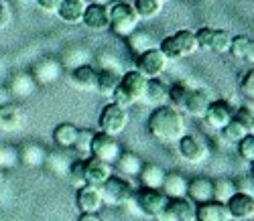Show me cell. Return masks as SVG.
<instances>
[{"mask_svg":"<svg viewBox=\"0 0 254 221\" xmlns=\"http://www.w3.org/2000/svg\"><path fill=\"white\" fill-rule=\"evenodd\" d=\"M77 221H102V219L98 217V213H81Z\"/></svg>","mask_w":254,"mask_h":221,"instance_id":"49","label":"cell"},{"mask_svg":"<svg viewBox=\"0 0 254 221\" xmlns=\"http://www.w3.org/2000/svg\"><path fill=\"white\" fill-rule=\"evenodd\" d=\"M159 49L163 51V55L167 59H185L191 57L193 53H197V41H195V33L193 31H177L173 35L165 37L159 43Z\"/></svg>","mask_w":254,"mask_h":221,"instance_id":"2","label":"cell"},{"mask_svg":"<svg viewBox=\"0 0 254 221\" xmlns=\"http://www.w3.org/2000/svg\"><path fill=\"white\" fill-rule=\"evenodd\" d=\"M71 83L75 87L83 92H92L96 90V83H98V69L90 63H81V65H75L71 69Z\"/></svg>","mask_w":254,"mask_h":221,"instance_id":"18","label":"cell"},{"mask_svg":"<svg viewBox=\"0 0 254 221\" xmlns=\"http://www.w3.org/2000/svg\"><path fill=\"white\" fill-rule=\"evenodd\" d=\"M18 161L23 165H27V166H41L47 161V152L41 144L29 142L23 148H18Z\"/></svg>","mask_w":254,"mask_h":221,"instance_id":"25","label":"cell"},{"mask_svg":"<svg viewBox=\"0 0 254 221\" xmlns=\"http://www.w3.org/2000/svg\"><path fill=\"white\" fill-rule=\"evenodd\" d=\"M238 189H236V183L232 179H226V176H222V179H216L214 181V201L218 203H228V199L234 195Z\"/></svg>","mask_w":254,"mask_h":221,"instance_id":"34","label":"cell"},{"mask_svg":"<svg viewBox=\"0 0 254 221\" xmlns=\"http://www.w3.org/2000/svg\"><path fill=\"white\" fill-rule=\"evenodd\" d=\"M230 45H232V35L224 29H214V37H211V45L209 49L214 53H228L230 51Z\"/></svg>","mask_w":254,"mask_h":221,"instance_id":"35","label":"cell"},{"mask_svg":"<svg viewBox=\"0 0 254 221\" xmlns=\"http://www.w3.org/2000/svg\"><path fill=\"white\" fill-rule=\"evenodd\" d=\"M0 183H2V168H0Z\"/></svg>","mask_w":254,"mask_h":221,"instance_id":"54","label":"cell"},{"mask_svg":"<svg viewBox=\"0 0 254 221\" xmlns=\"http://www.w3.org/2000/svg\"><path fill=\"white\" fill-rule=\"evenodd\" d=\"M252 197H254V193H252Z\"/></svg>","mask_w":254,"mask_h":221,"instance_id":"58","label":"cell"},{"mask_svg":"<svg viewBox=\"0 0 254 221\" xmlns=\"http://www.w3.org/2000/svg\"><path fill=\"white\" fill-rule=\"evenodd\" d=\"M226 207H228L232 219H238V221L252 219V217H254V197H252L250 193H240V191H236L234 195L228 199Z\"/></svg>","mask_w":254,"mask_h":221,"instance_id":"11","label":"cell"},{"mask_svg":"<svg viewBox=\"0 0 254 221\" xmlns=\"http://www.w3.org/2000/svg\"><path fill=\"white\" fill-rule=\"evenodd\" d=\"M187 199H191L195 205L214 201V181L207 176H197L187 183Z\"/></svg>","mask_w":254,"mask_h":221,"instance_id":"15","label":"cell"},{"mask_svg":"<svg viewBox=\"0 0 254 221\" xmlns=\"http://www.w3.org/2000/svg\"><path fill=\"white\" fill-rule=\"evenodd\" d=\"M81 23L86 25L90 31H96V33H102L106 29H110V10H108V6L88 4L86 12H83Z\"/></svg>","mask_w":254,"mask_h":221,"instance_id":"14","label":"cell"},{"mask_svg":"<svg viewBox=\"0 0 254 221\" xmlns=\"http://www.w3.org/2000/svg\"><path fill=\"white\" fill-rule=\"evenodd\" d=\"M220 132H222L224 140H226V142H230V144H238V142L248 134V132H246V130H244L236 120H232L230 124H226Z\"/></svg>","mask_w":254,"mask_h":221,"instance_id":"36","label":"cell"},{"mask_svg":"<svg viewBox=\"0 0 254 221\" xmlns=\"http://www.w3.org/2000/svg\"><path fill=\"white\" fill-rule=\"evenodd\" d=\"M211 37H214V29H209V27H201V29L195 33L197 47H199V49H209V45H211Z\"/></svg>","mask_w":254,"mask_h":221,"instance_id":"45","label":"cell"},{"mask_svg":"<svg viewBox=\"0 0 254 221\" xmlns=\"http://www.w3.org/2000/svg\"><path fill=\"white\" fill-rule=\"evenodd\" d=\"M23 124V114L14 104L0 106V132H14Z\"/></svg>","mask_w":254,"mask_h":221,"instance_id":"24","label":"cell"},{"mask_svg":"<svg viewBox=\"0 0 254 221\" xmlns=\"http://www.w3.org/2000/svg\"><path fill=\"white\" fill-rule=\"evenodd\" d=\"M209 104H211L209 92L201 90V87H193V90L189 92L187 100H185L183 110L189 116H193V118H203L205 112H207V108H209Z\"/></svg>","mask_w":254,"mask_h":221,"instance_id":"17","label":"cell"},{"mask_svg":"<svg viewBox=\"0 0 254 221\" xmlns=\"http://www.w3.org/2000/svg\"><path fill=\"white\" fill-rule=\"evenodd\" d=\"M77 132L79 128L71 122H61L55 126L53 130V142L59 146V148H73L75 140H77Z\"/></svg>","mask_w":254,"mask_h":221,"instance_id":"26","label":"cell"},{"mask_svg":"<svg viewBox=\"0 0 254 221\" xmlns=\"http://www.w3.org/2000/svg\"><path fill=\"white\" fill-rule=\"evenodd\" d=\"M155 219H157V221H175V217L167 211V207H165V211H161V213H159Z\"/></svg>","mask_w":254,"mask_h":221,"instance_id":"51","label":"cell"},{"mask_svg":"<svg viewBox=\"0 0 254 221\" xmlns=\"http://www.w3.org/2000/svg\"><path fill=\"white\" fill-rule=\"evenodd\" d=\"M169 203V197L161 189H140L136 193V205L146 217H157L161 211H165Z\"/></svg>","mask_w":254,"mask_h":221,"instance_id":"8","label":"cell"},{"mask_svg":"<svg viewBox=\"0 0 254 221\" xmlns=\"http://www.w3.org/2000/svg\"><path fill=\"white\" fill-rule=\"evenodd\" d=\"M191 90H193L191 81H177V83H173L171 87H169V102H171V106L181 112L183 106H185V100H187V96H189V92H191Z\"/></svg>","mask_w":254,"mask_h":221,"instance_id":"32","label":"cell"},{"mask_svg":"<svg viewBox=\"0 0 254 221\" xmlns=\"http://www.w3.org/2000/svg\"><path fill=\"white\" fill-rule=\"evenodd\" d=\"M244 61H248L250 65H254V41H250V45H248V51H246Z\"/></svg>","mask_w":254,"mask_h":221,"instance_id":"50","label":"cell"},{"mask_svg":"<svg viewBox=\"0 0 254 221\" xmlns=\"http://www.w3.org/2000/svg\"><path fill=\"white\" fill-rule=\"evenodd\" d=\"M126 45H128V49H130L136 57H138L140 53H144V51L153 49V47H159L157 43H155V39H153V35L146 33V31H140V29H136L132 35L126 37Z\"/></svg>","mask_w":254,"mask_h":221,"instance_id":"27","label":"cell"},{"mask_svg":"<svg viewBox=\"0 0 254 221\" xmlns=\"http://www.w3.org/2000/svg\"><path fill=\"white\" fill-rule=\"evenodd\" d=\"M187 183H189V181L185 179L181 172H167L161 191H163L169 199H179V197H185V195H187Z\"/></svg>","mask_w":254,"mask_h":221,"instance_id":"23","label":"cell"},{"mask_svg":"<svg viewBox=\"0 0 254 221\" xmlns=\"http://www.w3.org/2000/svg\"><path fill=\"white\" fill-rule=\"evenodd\" d=\"M18 148L14 146H0V168H12L18 165Z\"/></svg>","mask_w":254,"mask_h":221,"instance_id":"42","label":"cell"},{"mask_svg":"<svg viewBox=\"0 0 254 221\" xmlns=\"http://www.w3.org/2000/svg\"><path fill=\"white\" fill-rule=\"evenodd\" d=\"M100 191H102L104 203H108V205H124L132 197L130 183L126 181L124 176H116V174H112L110 179L100 187Z\"/></svg>","mask_w":254,"mask_h":221,"instance_id":"6","label":"cell"},{"mask_svg":"<svg viewBox=\"0 0 254 221\" xmlns=\"http://www.w3.org/2000/svg\"><path fill=\"white\" fill-rule=\"evenodd\" d=\"M195 221H232V217H230V211H228L226 203L207 201V203L197 205Z\"/></svg>","mask_w":254,"mask_h":221,"instance_id":"20","label":"cell"},{"mask_svg":"<svg viewBox=\"0 0 254 221\" xmlns=\"http://www.w3.org/2000/svg\"><path fill=\"white\" fill-rule=\"evenodd\" d=\"M203 2H214V0H203Z\"/></svg>","mask_w":254,"mask_h":221,"instance_id":"55","label":"cell"},{"mask_svg":"<svg viewBox=\"0 0 254 221\" xmlns=\"http://www.w3.org/2000/svg\"><path fill=\"white\" fill-rule=\"evenodd\" d=\"M250 172H252V176H254V161L250 163Z\"/></svg>","mask_w":254,"mask_h":221,"instance_id":"53","label":"cell"},{"mask_svg":"<svg viewBox=\"0 0 254 221\" xmlns=\"http://www.w3.org/2000/svg\"><path fill=\"white\" fill-rule=\"evenodd\" d=\"M35 79L39 83H53L57 81L59 73H61V65L53 59H45V61H41L35 65Z\"/></svg>","mask_w":254,"mask_h":221,"instance_id":"30","label":"cell"},{"mask_svg":"<svg viewBox=\"0 0 254 221\" xmlns=\"http://www.w3.org/2000/svg\"><path fill=\"white\" fill-rule=\"evenodd\" d=\"M110 10V29L114 35L126 39L128 35H132L138 29L140 18L136 14V10L132 8V4L126 2H112L108 6Z\"/></svg>","mask_w":254,"mask_h":221,"instance_id":"3","label":"cell"},{"mask_svg":"<svg viewBox=\"0 0 254 221\" xmlns=\"http://www.w3.org/2000/svg\"><path fill=\"white\" fill-rule=\"evenodd\" d=\"M167 61L169 59L163 55V51L159 47H153L136 57V71L142 73L146 79H155L165 71Z\"/></svg>","mask_w":254,"mask_h":221,"instance_id":"7","label":"cell"},{"mask_svg":"<svg viewBox=\"0 0 254 221\" xmlns=\"http://www.w3.org/2000/svg\"><path fill=\"white\" fill-rule=\"evenodd\" d=\"M114 0H92V4H102V6H110Z\"/></svg>","mask_w":254,"mask_h":221,"instance_id":"52","label":"cell"},{"mask_svg":"<svg viewBox=\"0 0 254 221\" xmlns=\"http://www.w3.org/2000/svg\"><path fill=\"white\" fill-rule=\"evenodd\" d=\"M83 176H86L88 185L102 187L112 176V165L90 157V159H86V165H83Z\"/></svg>","mask_w":254,"mask_h":221,"instance_id":"13","label":"cell"},{"mask_svg":"<svg viewBox=\"0 0 254 221\" xmlns=\"http://www.w3.org/2000/svg\"><path fill=\"white\" fill-rule=\"evenodd\" d=\"M112 102H114L116 106L124 108V110H130V108L134 106V100H132V98H130L128 94H126V92L122 90L120 85L116 87V90H114V94H112Z\"/></svg>","mask_w":254,"mask_h":221,"instance_id":"44","label":"cell"},{"mask_svg":"<svg viewBox=\"0 0 254 221\" xmlns=\"http://www.w3.org/2000/svg\"><path fill=\"white\" fill-rule=\"evenodd\" d=\"M234 120L248 132V134H254V110L250 106H240L234 112Z\"/></svg>","mask_w":254,"mask_h":221,"instance_id":"38","label":"cell"},{"mask_svg":"<svg viewBox=\"0 0 254 221\" xmlns=\"http://www.w3.org/2000/svg\"><path fill=\"white\" fill-rule=\"evenodd\" d=\"M120 71H112V69H98V83H96V90L106 96V98H112L114 90L120 85Z\"/></svg>","mask_w":254,"mask_h":221,"instance_id":"29","label":"cell"},{"mask_svg":"<svg viewBox=\"0 0 254 221\" xmlns=\"http://www.w3.org/2000/svg\"><path fill=\"white\" fill-rule=\"evenodd\" d=\"M203 120L209 124V128L222 130L226 124H230L232 120H234V110H232V106L224 100H214L209 104Z\"/></svg>","mask_w":254,"mask_h":221,"instance_id":"12","label":"cell"},{"mask_svg":"<svg viewBox=\"0 0 254 221\" xmlns=\"http://www.w3.org/2000/svg\"><path fill=\"white\" fill-rule=\"evenodd\" d=\"M179 152H181V157L187 161V163H203L207 159V146L201 138L193 136V134H183L179 138Z\"/></svg>","mask_w":254,"mask_h":221,"instance_id":"10","label":"cell"},{"mask_svg":"<svg viewBox=\"0 0 254 221\" xmlns=\"http://www.w3.org/2000/svg\"><path fill=\"white\" fill-rule=\"evenodd\" d=\"M165 174H167V170L161 165H157V163H144L140 172H138V179H140V185L144 189H161L163 181H165Z\"/></svg>","mask_w":254,"mask_h":221,"instance_id":"21","label":"cell"},{"mask_svg":"<svg viewBox=\"0 0 254 221\" xmlns=\"http://www.w3.org/2000/svg\"><path fill=\"white\" fill-rule=\"evenodd\" d=\"M250 37H246V35H240V37H232V45H230V51L228 53H232V57L234 59H242L244 61V57H246V51H248V45H250Z\"/></svg>","mask_w":254,"mask_h":221,"instance_id":"41","label":"cell"},{"mask_svg":"<svg viewBox=\"0 0 254 221\" xmlns=\"http://www.w3.org/2000/svg\"><path fill=\"white\" fill-rule=\"evenodd\" d=\"M246 221H252V219H246Z\"/></svg>","mask_w":254,"mask_h":221,"instance_id":"57","label":"cell"},{"mask_svg":"<svg viewBox=\"0 0 254 221\" xmlns=\"http://www.w3.org/2000/svg\"><path fill=\"white\" fill-rule=\"evenodd\" d=\"M83 165H86V159H75L69 163L67 166V176L69 181L79 189L81 185H86V176H83Z\"/></svg>","mask_w":254,"mask_h":221,"instance_id":"39","label":"cell"},{"mask_svg":"<svg viewBox=\"0 0 254 221\" xmlns=\"http://www.w3.org/2000/svg\"><path fill=\"white\" fill-rule=\"evenodd\" d=\"M122 154V146L116 140V136H110L106 132H94L92 138V146H90V157L100 159L104 163H108L114 166V163L118 161V157Z\"/></svg>","mask_w":254,"mask_h":221,"instance_id":"5","label":"cell"},{"mask_svg":"<svg viewBox=\"0 0 254 221\" xmlns=\"http://www.w3.org/2000/svg\"><path fill=\"white\" fill-rule=\"evenodd\" d=\"M114 166L124 176H138V172L142 168V161H140V157H136L134 152H124L122 150V154L118 157V161L114 163Z\"/></svg>","mask_w":254,"mask_h":221,"instance_id":"31","label":"cell"},{"mask_svg":"<svg viewBox=\"0 0 254 221\" xmlns=\"http://www.w3.org/2000/svg\"><path fill=\"white\" fill-rule=\"evenodd\" d=\"M144 102L153 104L155 108L165 106L169 102V87L159 77L149 79V83H146V92H144Z\"/></svg>","mask_w":254,"mask_h":221,"instance_id":"28","label":"cell"},{"mask_svg":"<svg viewBox=\"0 0 254 221\" xmlns=\"http://www.w3.org/2000/svg\"><path fill=\"white\" fill-rule=\"evenodd\" d=\"M10 87H12V92H14L16 96L25 98V96H31V94H33V90H35V81H33V77H29V75H25V73H20V75H16V77L12 79Z\"/></svg>","mask_w":254,"mask_h":221,"instance_id":"37","label":"cell"},{"mask_svg":"<svg viewBox=\"0 0 254 221\" xmlns=\"http://www.w3.org/2000/svg\"><path fill=\"white\" fill-rule=\"evenodd\" d=\"M132 8L136 10V14H138L140 20H142V18L149 20V18H155V16L161 14L163 2H161V0H134Z\"/></svg>","mask_w":254,"mask_h":221,"instance_id":"33","label":"cell"},{"mask_svg":"<svg viewBox=\"0 0 254 221\" xmlns=\"http://www.w3.org/2000/svg\"><path fill=\"white\" fill-rule=\"evenodd\" d=\"M92 138H94V130H90V128H79V132H77V140H75L73 148L81 154V157H88V154H90Z\"/></svg>","mask_w":254,"mask_h":221,"instance_id":"40","label":"cell"},{"mask_svg":"<svg viewBox=\"0 0 254 221\" xmlns=\"http://www.w3.org/2000/svg\"><path fill=\"white\" fill-rule=\"evenodd\" d=\"M10 20H12V12H10L8 4L0 2V29L8 27V23H10Z\"/></svg>","mask_w":254,"mask_h":221,"instance_id":"47","label":"cell"},{"mask_svg":"<svg viewBox=\"0 0 254 221\" xmlns=\"http://www.w3.org/2000/svg\"><path fill=\"white\" fill-rule=\"evenodd\" d=\"M161 2H163V4H165V2H169V0H161Z\"/></svg>","mask_w":254,"mask_h":221,"instance_id":"56","label":"cell"},{"mask_svg":"<svg viewBox=\"0 0 254 221\" xmlns=\"http://www.w3.org/2000/svg\"><path fill=\"white\" fill-rule=\"evenodd\" d=\"M240 90H242V94H244L246 98L254 100V69L244 75V79H242V83H240Z\"/></svg>","mask_w":254,"mask_h":221,"instance_id":"46","label":"cell"},{"mask_svg":"<svg viewBox=\"0 0 254 221\" xmlns=\"http://www.w3.org/2000/svg\"><path fill=\"white\" fill-rule=\"evenodd\" d=\"M128 120H130L128 110H124V108L116 106L114 102H110L102 108L98 126H100V132H106V134H110V136H118L126 130Z\"/></svg>","mask_w":254,"mask_h":221,"instance_id":"4","label":"cell"},{"mask_svg":"<svg viewBox=\"0 0 254 221\" xmlns=\"http://www.w3.org/2000/svg\"><path fill=\"white\" fill-rule=\"evenodd\" d=\"M146 126H149V134L163 144L179 142V138L185 134L183 114L179 110H175L173 106H167V104L153 110Z\"/></svg>","mask_w":254,"mask_h":221,"instance_id":"1","label":"cell"},{"mask_svg":"<svg viewBox=\"0 0 254 221\" xmlns=\"http://www.w3.org/2000/svg\"><path fill=\"white\" fill-rule=\"evenodd\" d=\"M61 0H37V6L45 12H57Z\"/></svg>","mask_w":254,"mask_h":221,"instance_id":"48","label":"cell"},{"mask_svg":"<svg viewBox=\"0 0 254 221\" xmlns=\"http://www.w3.org/2000/svg\"><path fill=\"white\" fill-rule=\"evenodd\" d=\"M195 209L197 205L187 197L169 199L167 203V211L175 217V221H195Z\"/></svg>","mask_w":254,"mask_h":221,"instance_id":"22","label":"cell"},{"mask_svg":"<svg viewBox=\"0 0 254 221\" xmlns=\"http://www.w3.org/2000/svg\"><path fill=\"white\" fill-rule=\"evenodd\" d=\"M146 83H149V79H146L142 73H138L136 69H134V71H126V73H122V77H120V87L134 100V104H138V102L144 100Z\"/></svg>","mask_w":254,"mask_h":221,"instance_id":"16","label":"cell"},{"mask_svg":"<svg viewBox=\"0 0 254 221\" xmlns=\"http://www.w3.org/2000/svg\"><path fill=\"white\" fill-rule=\"evenodd\" d=\"M75 205L81 213H98L104 205L102 191L96 185H81L75 193Z\"/></svg>","mask_w":254,"mask_h":221,"instance_id":"9","label":"cell"},{"mask_svg":"<svg viewBox=\"0 0 254 221\" xmlns=\"http://www.w3.org/2000/svg\"><path fill=\"white\" fill-rule=\"evenodd\" d=\"M88 2L86 0H61V4L57 8V16L67 25H79L83 12H86Z\"/></svg>","mask_w":254,"mask_h":221,"instance_id":"19","label":"cell"},{"mask_svg":"<svg viewBox=\"0 0 254 221\" xmlns=\"http://www.w3.org/2000/svg\"><path fill=\"white\" fill-rule=\"evenodd\" d=\"M238 152H240V157L246 159L248 163L254 161V134H246L238 142Z\"/></svg>","mask_w":254,"mask_h":221,"instance_id":"43","label":"cell"}]
</instances>
